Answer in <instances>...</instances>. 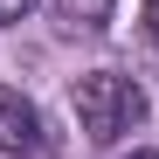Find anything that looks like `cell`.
<instances>
[{"mask_svg": "<svg viewBox=\"0 0 159 159\" xmlns=\"http://www.w3.org/2000/svg\"><path fill=\"white\" fill-rule=\"evenodd\" d=\"M48 14H56L62 28H83V35H97L104 21H111V0H48Z\"/></svg>", "mask_w": 159, "mask_h": 159, "instance_id": "cell-3", "label": "cell"}, {"mask_svg": "<svg viewBox=\"0 0 159 159\" xmlns=\"http://www.w3.org/2000/svg\"><path fill=\"white\" fill-rule=\"evenodd\" d=\"M139 21H145V35H152V48H159V0H145V14H139Z\"/></svg>", "mask_w": 159, "mask_h": 159, "instance_id": "cell-4", "label": "cell"}, {"mask_svg": "<svg viewBox=\"0 0 159 159\" xmlns=\"http://www.w3.org/2000/svg\"><path fill=\"white\" fill-rule=\"evenodd\" d=\"M125 159H159V152H145V145H131V152H125Z\"/></svg>", "mask_w": 159, "mask_h": 159, "instance_id": "cell-6", "label": "cell"}, {"mask_svg": "<svg viewBox=\"0 0 159 159\" xmlns=\"http://www.w3.org/2000/svg\"><path fill=\"white\" fill-rule=\"evenodd\" d=\"M0 152L7 159H42L48 152V125L21 90H0Z\"/></svg>", "mask_w": 159, "mask_h": 159, "instance_id": "cell-2", "label": "cell"}, {"mask_svg": "<svg viewBox=\"0 0 159 159\" xmlns=\"http://www.w3.org/2000/svg\"><path fill=\"white\" fill-rule=\"evenodd\" d=\"M28 14V0H0V21H21Z\"/></svg>", "mask_w": 159, "mask_h": 159, "instance_id": "cell-5", "label": "cell"}, {"mask_svg": "<svg viewBox=\"0 0 159 159\" xmlns=\"http://www.w3.org/2000/svg\"><path fill=\"white\" fill-rule=\"evenodd\" d=\"M69 104H76L83 139H97V145H118L125 131L145 125V90L131 83V76H118V69H90V76H76Z\"/></svg>", "mask_w": 159, "mask_h": 159, "instance_id": "cell-1", "label": "cell"}]
</instances>
